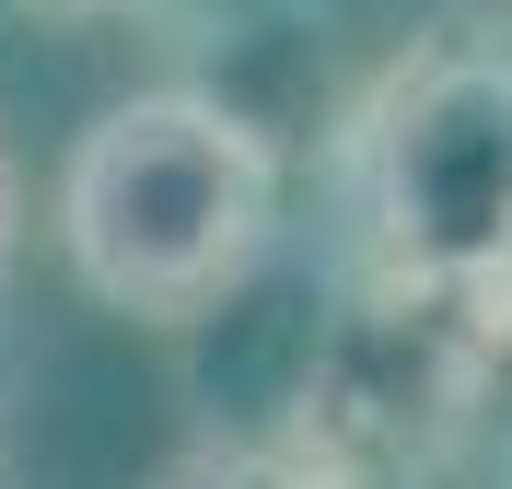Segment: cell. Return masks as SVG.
Masks as SVG:
<instances>
[{
    "mask_svg": "<svg viewBox=\"0 0 512 489\" xmlns=\"http://www.w3.org/2000/svg\"><path fill=\"white\" fill-rule=\"evenodd\" d=\"M280 245V140L245 105L152 82L117 94L59 163V257L128 326H198Z\"/></svg>",
    "mask_w": 512,
    "mask_h": 489,
    "instance_id": "cell-1",
    "label": "cell"
},
{
    "mask_svg": "<svg viewBox=\"0 0 512 489\" xmlns=\"http://www.w3.org/2000/svg\"><path fill=\"white\" fill-rule=\"evenodd\" d=\"M152 489H338V478H315L280 431H233V443H187Z\"/></svg>",
    "mask_w": 512,
    "mask_h": 489,
    "instance_id": "cell-4",
    "label": "cell"
},
{
    "mask_svg": "<svg viewBox=\"0 0 512 489\" xmlns=\"http://www.w3.org/2000/svg\"><path fill=\"white\" fill-rule=\"evenodd\" d=\"M361 280H512V47L431 35L338 117Z\"/></svg>",
    "mask_w": 512,
    "mask_h": 489,
    "instance_id": "cell-2",
    "label": "cell"
},
{
    "mask_svg": "<svg viewBox=\"0 0 512 489\" xmlns=\"http://www.w3.org/2000/svg\"><path fill=\"white\" fill-rule=\"evenodd\" d=\"M501 489H512V420H501Z\"/></svg>",
    "mask_w": 512,
    "mask_h": 489,
    "instance_id": "cell-7",
    "label": "cell"
},
{
    "mask_svg": "<svg viewBox=\"0 0 512 489\" xmlns=\"http://www.w3.org/2000/svg\"><path fill=\"white\" fill-rule=\"evenodd\" d=\"M0 245H12V163H0Z\"/></svg>",
    "mask_w": 512,
    "mask_h": 489,
    "instance_id": "cell-6",
    "label": "cell"
},
{
    "mask_svg": "<svg viewBox=\"0 0 512 489\" xmlns=\"http://www.w3.org/2000/svg\"><path fill=\"white\" fill-rule=\"evenodd\" d=\"M512 361V280H350L291 373L280 443L338 489H431Z\"/></svg>",
    "mask_w": 512,
    "mask_h": 489,
    "instance_id": "cell-3",
    "label": "cell"
},
{
    "mask_svg": "<svg viewBox=\"0 0 512 489\" xmlns=\"http://www.w3.org/2000/svg\"><path fill=\"white\" fill-rule=\"evenodd\" d=\"M24 12H140V0H24Z\"/></svg>",
    "mask_w": 512,
    "mask_h": 489,
    "instance_id": "cell-5",
    "label": "cell"
}]
</instances>
